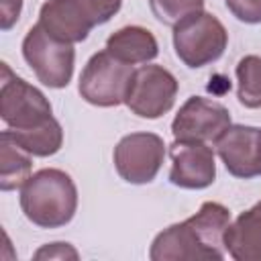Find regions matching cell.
Listing matches in <instances>:
<instances>
[{
    "label": "cell",
    "instance_id": "cell-1",
    "mask_svg": "<svg viewBox=\"0 0 261 261\" xmlns=\"http://www.w3.org/2000/svg\"><path fill=\"white\" fill-rule=\"evenodd\" d=\"M230 212L220 202H204L196 214L163 228L151 243V261H220L226 255L224 232Z\"/></svg>",
    "mask_w": 261,
    "mask_h": 261
},
{
    "label": "cell",
    "instance_id": "cell-2",
    "mask_svg": "<svg viewBox=\"0 0 261 261\" xmlns=\"http://www.w3.org/2000/svg\"><path fill=\"white\" fill-rule=\"evenodd\" d=\"M20 210L39 228H61L77 210V188L69 173L45 167L20 186Z\"/></svg>",
    "mask_w": 261,
    "mask_h": 261
},
{
    "label": "cell",
    "instance_id": "cell-3",
    "mask_svg": "<svg viewBox=\"0 0 261 261\" xmlns=\"http://www.w3.org/2000/svg\"><path fill=\"white\" fill-rule=\"evenodd\" d=\"M122 0H47L39 10V24L59 41L82 43L94 27L108 22Z\"/></svg>",
    "mask_w": 261,
    "mask_h": 261
},
{
    "label": "cell",
    "instance_id": "cell-4",
    "mask_svg": "<svg viewBox=\"0 0 261 261\" xmlns=\"http://www.w3.org/2000/svg\"><path fill=\"white\" fill-rule=\"evenodd\" d=\"M228 45L224 24L206 10H198L173 24V49L179 61L192 69L214 63Z\"/></svg>",
    "mask_w": 261,
    "mask_h": 261
},
{
    "label": "cell",
    "instance_id": "cell-5",
    "mask_svg": "<svg viewBox=\"0 0 261 261\" xmlns=\"http://www.w3.org/2000/svg\"><path fill=\"white\" fill-rule=\"evenodd\" d=\"M0 82V118L6 128L27 133L55 118L47 96L27 80L12 73L8 63H2Z\"/></svg>",
    "mask_w": 261,
    "mask_h": 261
},
{
    "label": "cell",
    "instance_id": "cell-6",
    "mask_svg": "<svg viewBox=\"0 0 261 261\" xmlns=\"http://www.w3.org/2000/svg\"><path fill=\"white\" fill-rule=\"evenodd\" d=\"M22 57L35 71L37 80L47 88L61 90L73 77V45L55 39L39 22L33 24L22 39Z\"/></svg>",
    "mask_w": 261,
    "mask_h": 261
},
{
    "label": "cell",
    "instance_id": "cell-7",
    "mask_svg": "<svg viewBox=\"0 0 261 261\" xmlns=\"http://www.w3.org/2000/svg\"><path fill=\"white\" fill-rule=\"evenodd\" d=\"M135 67L116 59L106 49L94 53L82 69L77 92L80 96L100 108L120 106L126 100Z\"/></svg>",
    "mask_w": 261,
    "mask_h": 261
},
{
    "label": "cell",
    "instance_id": "cell-8",
    "mask_svg": "<svg viewBox=\"0 0 261 261\" xmlns=\"http://www.w3.org/2000/svg\"><path fill=\"white\" fill-rule=\"evenodd\" d=\"M177 90L179 84L169 69L145 63L135 69L124 104L135 116L155 120L173 108Z\"/></svg>",
    "mask_w": 261,
    "mask_h": 261
},
{
    "label": "cell",
    "instance_id": "cell-9",
    "mask_svg": "<svg viewBox=\"0 0 261 261\" xmlns=\"http://www.w3.org/2000/svg\"><path fill=\"white\" fill-rule=\"evenodd\" d=\"M116 173L135 186L151 184L165 159V143L155 133L124 135L112 153Z\"/></svg>",
    "mask_w": 261,
    "mask_h": 261
},
{
    "label": "cell",
    "instance_id": "cell-10",
    "mask_svg": "<svg viewBox=\"0 0 261 261\" xmlns=\"http://www.w3.org/2000/svg\"><path fill=\"white\" fill-rule=\"evenodd\" d=\"M228 108L204 96H190L177 110L171 122V135L177 141L216 143V139L230 126Z\"/></svg>",
    "mask_w": 261,
    "mask_h": 261
},
{
    "label": "cell",
    "instance_id": "cell-11",
    "mask_svg": "<svg viewBox=\"0 0 261 261\" xmlns=\"http://www.w3.org/2000/svg\"><path fill=\"white\" fill-rule=\"evenodd\" d=\"M226 171L241 179L261 175V128L230 124L214 143Z\"/></svg>",
    "mask_w": 261,
    "mask_h": 261
},
{
    "label": "cell",
    "instance_id": "cell-12",
    "mask_svg": "<svg viewBox=\"0 0 261 261\" xmlns=\"http://www.w3.org/2000/svg\"><path fill=\"white\" fill-rule=\"evenodd\" d=\"M169 181L184 190H204L216 179L214 151L208 143L173 141L169 145Z\"/></svg>",
    "mask_w": 261,
    "mask_h": 261
},
{
    "label": "cell",
    "instance_id": "cell-13",
    "mask_svg": "<svg viewBox=\"0 0 261 261\" xmlns=\"http://www.w3.org/2000/svg\"><path fill=\"white\" fill-rule=\"evenodd\" d=\"M224 247L234 261H261V202L241 212L228 224Z\"/></svg>",
    "mask_w": 261,
    "mask_h": 261
},
{
    "label": "cell",
    "instance_id": "cell-14",
    "mask_svg": "<svg viewBox=\"0 0 261 261\" xmlns=\"http://www.w3.org/2000/svg\"><path fill=\"white\" fill-rule=\"evenodd\" d=\"M104 49L128 65L151 63L159 55V43L155 35L149 29L139 27V24H128V27L114 31L106 39Z\"/></svg>",
    "mask_w": 261,
    "mask_h": 261
},
{
    "label": "cell",
    "instance_id": "cell-15",
    "mask_svg": "<svg viewBox=\"0 0 261 261\" xmlns=\"http://www.w3.org/2000/svg\"><path fill=\"white\" fill-rule=\"evenodd\" d=\"M33 155L20 149L4 130L0 133V190L12 192L31 177Z\"/></svg>",
    "mask_w": 261,
    "mask_h": 261
},
{
    "label": "cell",
    "instance_id": "cell-16",
    "mask_svg": "<svg viewBox=\"0 0 261 261\" xmlns=\"http://www.w3.org/2000/svg\"><path fill=\"white\" fill-rule=\"evenodd\" d=\"M20 149H24L33 157H51L55 155L63 145V128L57 118L49 120L47 124L27 130V133H14L10 128L4 130Z\"/></svg>",
    "mask_w": 261,
    "mask_h": 261
},
{
    "label": "cell",
    "instance_id": "cell-17",
    "mask_svg": "<svg viewBox=\"0 0 261 261\" xmlns=\"http://www.w3.org/2000/svg\"><path fill=\"white\" fill-rule=\"evenodd\" d=\"M237 98L245 108H261V57L259 55H245L239 59L237 67Z\"/></svg>",
    "mask_w": 261,
    "mask_h": 261
},
{
    "label": "cell",
    "instance_id": "cell-18",
    "mask_svg": "<svg viewBox=\"0 0 261 261\" xmlns=\"http://www.w3.org/2000/svg\"><path fill=\"white\" fill-rule=\"evenodd\" d=\"M153 16L163 24H177L192 12L204 10V0H149Z\"/></svg>",
    "mask_w": 261,
    "mask_h": 261
},
{
    "label": "cell",
    "instance_id": "cell-19",
    "mask_svg": "<svg viewBox=\"0 0 261 261\" xmlns=\"http://www.w3.org/2000/svg\"><path fill=\"white\" fill-rule=\"evenodd\" d=\"M224 4L237 20L245 24L261 22V0H224Z\"/></svg>",
    "mask_w": 261,
    "mask_h": 261
},
{
    "label": "cell",
    "instance_id": "cell-20",
    "mask_svg": "<svg viewBox=\"0 0 261 261\" xmlns=\"http://www.w3.org/2000/svg\"><path fill=\"white\" fill-rule=\"evenodd\" d=\"M35 259H80V253L69 243H49L35 251Z\"/></svg>",
    "mask_w": 261,
    "mask_h": 261
},
{
    "label": "cell",
    "instance_id": "cell-21",
    "mask_svg": "<svg viewBox=\"0 0 261 261\" xmlns=\"http://www.w3.org/2000/svg\"><path fill=\"white\" fill-rule=\"evenodd\" d=\"M22 12V0H0V29L10 31Z\"/></svg>",
    "mask_w": 261,
    "mask_h": 261
}]
</instances>
